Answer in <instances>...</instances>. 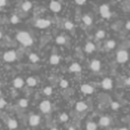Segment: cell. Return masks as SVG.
Returning a JSON list of instances; mask_svg holds the SVG:
<instances>
[{
  "label": "cell",
  "mask_w": 130,
  "mask_h": 130,
  "mask_svg": "<svg viewBox=\"0 0 130 130\" xmlns=\"http://www.w3.org/2000/svg\"><path fill=\"white\" fill-rule=\"evenodd\" d=\"M16 40L20 43H22L25 47H30L33 43V38L31 37V34L26 31H20L16 34Z\"/></svg>",
  "instance_id": "6da1fadb"
},
{
  "label": "cell",
  "mask_w": 130,
  "mask_h": 130,
  "mask_svg": "<svg viewBox=\"0 0 130 130\" xmlns=\"http://www.w3.org/2000/svg\"><path fill=\"white\" fill-rule=\"evenodd\" d=\"M128 59H129V54H128L127 50L121 49V50H119V52L117 53V62L118 63L124 64V63L128 62Z\"/></svg>",
  "instance_id": "7a4b0ae2"
},
{
  "label": "cell",
  "mask_w": 130,
  "mask_h": 130,
  "mask_svg": "<svg viewBox=\"0 0 130 130\" xmlns=\"http://www.w3.org/2000/svg\"><path fill=\"white\" fill-rule=\"evenodd\" d=\"M16 58H17V54L15 50H8L4 54V61L7 63H13L16 61Z\"/></svg>",
  "instance_id": "3957f363"
},
{
  "label": "cell",
  "mask_w": 130,
  "mask_h": 130,
  "mask_svg": "<svg viewBox=\"0 0 130 130\" xmlns=\"http://www.w3.org/2000/svg\"><path fill=\"white\" fill-rule=\"evenodd\" d=\"M50 24H52V22L49 20H46V18H38L36 21V26L39 29H47L50 26Z\"/></svg>",
  "instance_id": "277c9868"
},
{
  "label": "cell",
  "mask_w": 130,
  "mask_h": 130,
  "mask_svg": "<svg viewBox=\"0 0 130 130\" xmlns=\"http://www.w3.org/2000/svg\"><path fill=\"white\" fill-rule=\"evenodd\" d=\"M99 13H101L102 17L103 18H110L111 17V10H110V7H108V5H102L101 7H99Z\"/></svg>",
  "instance_id": "5b68a950"
},
{
  "label": "cell",
  "mask_w": 130,
  "mask_h": 130,
  "mask_svg": "<svg viewBox=\"0 0 130 130\" xmlns=\"http://www.w3.org/2000/svg\"><path fill=\"white\" fill-rule=\"evenodd\" d=\"M39 108H40V111L42 113H49L50 111H52V103H50L49 101H42L40 103V105H39Z\"/></svg>",
  "instance_id": "8992f818"
},
{
  "label": "cell",
  "mask_w": 130,
  "mask_h": 130,
  "mask_svg": "<svg viewBox=\"0 0 130 130\" xmlns=\"http://www.w3.org/2000/svg\"><path fill=\"white\" fill-rule=\"evenodd\" d=\"M40 121H41V118L38 114H31L29 118V124L31 127H38L40 124Z\"/></svg>",
  "instance_id": "52a82bcc"
},
{
  "label": "cell",
  "mask_w": 130,
  "mask_h": 130,
  "mask_svg": "<svg viewBox=\"0 0 130 130\" xmlns=\"http://www.w3.org/2000/svg\"><path fill=\"white\" fill-rule=\"evenodd\" d=\"M101 86H102V88H103V89H105V90L112 89V88H113V80L111 78H105L103 81H102Z\"/></svg>",
  "instance_id": "ba28073f"
},
{
  "label": "cell",
  "mask_w": 130,
  "mask_h": 130,
  "mask_svg": "<svg viewBox=\"0 0 130 130\" xmlns=\"http://www.w3.org/2000/svg\"><path fill=\"white\" fill-rule=\"evenodd\" d=\"M112 123V120H111L110 117H102L99 119V126L103 127V128H106V127L111 126Z\"/></svg>",
  "instance_id": "9c48e42d"
},
{
  "label": "cell",
  "mask_w": 130,
  "mask_h": 130,
  "mask_svg": "<svg viewBox=\"0 0 130 130\" xmlns=\"http://www.w3.org/2000/svg\"><path fill=\"white\" fill-rule=\"evenodd\" d=\"M49 8H50V10L54 11V13H58L62 9V5H61V2H58V1H52L49 4Z\"/></svg>",
  "instance_id": "30bf717a"
},
{
  "label": "cell",
  "mask_w": 130,
  "mask_h": 130,
  "mask_svg": "<svg viewBox=\"0 0 130 130\" xmlns=\"http://www.w3.org/2000/svg\"><path fill=\"white\" fill-rule=\"evenodd\" d=\"M95 49H96V46H95V43H92L91 41L86 42L85 47H83V50H85L87 54H91V53H94Z\"/></svg>",
  "instance_id": "8fae6325"
},
{
  "label": "cell",
  "mask_w": 130,
  "mask_h": 130,
  "mask_svg": "<svg viewBox=\"0 0 130 130\" xmlns=\"http://www.w3.org/2000/svg\"><path fill=\"white\" fill-rule=\"evenodd\" d=\"M101 67H102V64L98 59H92V61L90 62V69H91V71L98 72L99 70H101Z\"/></svg>",
  "instance_id": "7c38bea8"
},
{
  "label": "cell",
  "mask_w": 130,
  "mask_h": 130,
  "mask_svg": "<svg viewBox=\"0 0 130 130\" xmlns=\"http://www.w3.org/2000/svg\"><path fill=\"white\" fill-rule=\"evenodd\" d=\"M69 71L72 72V73H80L82 71V67L79 63H72L69 67Z\"/></svg>",
  "instance_id": "4fadbf2b"
},
{
  "label": "cell",
  "mask_w": 130,
  "mask_h": 130,
  "mask_svg": "<svg viewBox=\"0 0 130 130\" xmlns=\"http://www.w3.org/2000/svg\"><path fill=\"white\" fill-rule=\"evenodd\" d=\"M88 108L87 104L85 103V102H78V103L75 104V110L76 112H86Z\"/></svg>",
  "instance_id": "5bb4252c"
},
{
  "label": "cell",
  "mask_w": 130,
  "mask_h": 130,
  "mask_svg": "<svg viewBox=\"0 0 130 130\" xmlns=\"http://www.w3.org/2000/svg\"><path fill=\"white\" fill-rule=\"evenodd\" d=\"M81 91H82L83 94L90 95L95 91V89H94V87H91L90 85H82L81 86Z\"/></svg>",
  "instance_id": "9a60e30c"
},
{
  "label": "cell",
  "mask_w": 130,
  "mask_h": 130,
  "mask_svg": "<svg viewBox=\"0 0 130 130\" xmlns=\"http://www.w3.org/2000/svg\"><path fill=\"white\" fill-rule=\"evenodd\" d=\"M59 62H61V57L58 56L57 54H53L49 58V63L52 65H58Z\"/></svg>",
  "instance_id": "2e32d148"
},
{
  "label": "cell",
  "mask_w": 130,
  "mask_h": 130,
  "mask_svg": "<svg viewBox=\"0 0 130 130\" xmlns=\"http://www.w3.org/2000/svg\"><path fill=\"white\" fill-rule=\"evenodd\" d=\"M82 22L86 26H91L92 25V18L90 15H83L82 16Z\"/></svg>",
  "instance_id": "e0dca14e"
},
{
  "label": "cell",
  "mask_w": 130,
  "mask_h": 130,
  "mask_svg": "<svg viewBox=\"0 0 130 130\" xmlns=\"http://www.w3.org/2000/svg\"><path fill=\"white\" fill-rule=\"evenodd\" d=\"M24 80H23L22 78H16V79H14V81H13V86L15 88H22L23 86H24Z\"/></svg>",
  "instance_id": "ac0fdd59"
},
{
  "label": "cell",
  "mask_w": 130,
  "mask_h": 130,
  "mask_svg": "<svg viewBox=\"0 0 130 130\" xmlns=\"http://www.w3.org/2000/svg\"><path fill=\"white\" fill-rule=\"evenodd\" d=\"M7 127H8L10 130H14L18 127V123L15 119H9L8 121H7Z\"/></svg>",
  "instance_id": "d6986e66"
},
{
  "label": "cell",
  "mask_w": 130,
  "mask_h": 130,
  "mask_svg": "<svg viewBox=\"0 0 130 130\" xmlns=\"http://www.w3.org/2000/svg\"><path fill=\"white\" fill-rule=\"evenodd\" d=\"M26 85L30 86V87H34V86H37V83H38V81H37L36 78H33V76H29V78L26 79Z\"/></svg>",
  "instance_id": "ffe728a7"
},
{
  "label": "cell",
  "mask_w": 130,
  "mask_h": 130,
  "mask_svg": "<svg viewBox=\"0 0 130 130\" xmlns=\"http://www.w3.org/2000/svg\"><path fill=\"white\" fill-rule=\"evenodd\" d=\"M86 130H97V123L94 121H89L86 124Z\"/></svg>",
  "instance_id": "44dd1931"
},
{
  "label": "cell",
  "mask_w": 130,
  "mask_h": 130,
  "mask_svg": "<svg viewBox=\"0 0 130 130\" xmlns=\"http://www.w3.org/2000/svg\"><path fill=\"white\" fill-rule=\"evenodd\" d=\"M31 8H32V2H30V1H24L22 4V9L24 11H29V10H31Z\"/></svg>",
  "instance_id": "7402d4cb"
},
{
  "label": "cell",
  "mask_w": 130,
  "mask_h": 130,
  "mask_svg": "<svg viewBox=\"0 0 130 130\" xmlns=\"http://www.w3.org/2000/svg\"><path fill=\"white\" fill-rule=\"evenodd\" d=\"M105 31L104 30H98V31L96 32V34H95V37H96L97 40H102V39L105 38Z\"/></svg>",
  "instance_id": "603a6c76"
},
{
  "label": "cell",
  "mask_w": 130,
  "mask_h": 130,
  "mask_svg": "<svg viewBox=\"0 0 130 130\" xmlns=\"http://www.w3.org/2000/svg\"><path fill=\"white\" fill-rule=\"evenodd\" d=\"M29 59L32 62V63H38L40 58H39V56L36 54V53H31V54L29 55Z\"/></svg>",
  "instance_id": "cb8c5ba5"
},
{
  "label": "cell",
  "mask_w": 130,
  "mask_h": 130,
  "mask_svg": "<svg viewBox=\"0 0 130 130\" xmlns=\"http://www.w3.org/2000/svg\"><path fill=\"white\" fill-rule=\"evenodd\" d=\"M56 43L57 45H65L66 43V38L64 36H58L56 38Z\"/></svg>",
  "instance_id": "d4e9b609"
},
{
  "label": "cell",
  "mask_w": 130,
  "mask_h": 130,
  "mask_svg": "<svg viewBox=\"0 0 130 130\" xmlns=\"http://www.w3.org/2000/svg\"><path fill=\"white\" fill-rule=\"evenodd\" d=\"M105 46H106V48H107V49H113V48H115L117 43H115L114 40H107V41H106V43H105Z\"/></svg>",
  "instance_id": "484cf974"
},
{
  "label": "cell",
  "mask_w": 130,
  "mask_h": 130,
  "mask_svg": "<svg viewBox=\"0 0 130 130\" xmlns=\"http://www.w3.org/2000/svg\"><path fill=\"white\" fill-rule=\"evenodd\" d=\"M18 105L21 106L22 108H25V107H27V105H29V101L27 99H20V102H18Z\"/></svg>",
  "instance_id": "4316f807"
},
{
  "label": "cell",
  "mask_w": 130,
  "mask_h": 130,
  "mask_svg": "<svg viewBox=\"0 0 130 130\" xmlns=\"http://www.w3.org/2000/svg\"><path fill=\"white\" fill-rule=\"evenodd\" d=\"M43 94H45L46 96H50V95L53 94V88L52 87H46L45 89H43Z\"/></svg>",
  "instance_id": "83f0119b"
},
{
  "label": "cell",
  "mask_w": 130,
  "mask_h": 130,
  "mask_svg": "<svg viewBox=\"0 0 130 130\" xmlns=\"http://www.w3.org/2000/svg\"><path fill=\"white\" fill-rule=\"evenodd\" d=\"M64 27L66 30H72L74 27V25H73V23H72V22H70V21H66V22H65V24H64Z\"/></svg>",
  "instance_id": "f1b7e54d"
},
{
  "label": "cell",
  "mask_w": 130,
  "mask_h": 130,
  "mask_svg": "<svg viewBox=\"0 0 130 130\" xmlns=\"http://www.w3.org/2000/svg\"><path fill=\"white\" fill-rule=\"evenodd\" d=\"M111 108L114 111H118L120 108V104L118 103V102H112V103H111Z\"/></svg>",
  "instance_id": "f546056e"
},
{
  "label": "cell",
  "mask_w": 130,
  "mask_h": 130,
  "mask_svg": "<svg viewBox=\"0 0 130 130\" xmlns=\"http://www.w3.org/2000/svg\"><path fill=\"white\" fill-rule=\"evenodd\" d=\"M59 120H61V122H66L67 120H69V115H67L66 113H62V114L59 115Z\"/></svg>",
  "instance_id": "4dcf8cb0"
},
{
  "label": "cell",
  "mask_w": 130,
  "mask_h": 130,
  "mask_svg": "<svg viewBox=\"0 0 130 130\" xmlns=\"http://www.w3.org/2000/svg\"><path fill=\"white\" fill-rule=\"evenodd\" d=\"M10 22L13 23V24H16V23L20 22V18H18L17 15H13V16L10 17Z\"/></svg>",
  "instance_id": "1f68e13d"
},
{
  "label": "cell",
  "mask_w": 130,
  "mask_h": 130,
  "mask_svg": "<svg viewBox=\"0 0 130 130\" xmlns=\"http://www.w3.org/2000/svg\"><path fill=\"white\" fill-rule=\"evenodd\" d=\"M59 86H61L62 88H67V87H69V82H67L66 80H61V82H59Z\"/></svg>",
  "instance_id": "d6a6232c"
},
{
  "label": "cell",
  "mask_w": 130,
  "mask_h": 130,
  "mask_svg": "<svg viewBox=\"0 0 130 130\" xmlns=\"http://www.w3.org/2000/svg\"><path fill=\"white\" fill-rule=\"evenodd\" d=\"M5 106H6V101L2 99V98H0V108L5 107Z\"/></svg>",
  "instance_id": "836d02e7"
},
{
  "label": "cell",
  "mask_w": 130,
  "mask_h": 130,
  "mask_svg": "<svg viewBox=\"0 0 130 130\" xmlns=\"http://www.w3.org/2000/svg\"><path fill=\"white\" fill-rule=\"evenodd\" d=\"M75 4H76V5H79V6H81V5H85V4H86V1H85V0H76Z\"/></svg>",
  "instance_id": "e575fe53"
},
{
  "label": "cell",
  "mask_w": 130,
  "mask_h": 130,
  "mask_svg": "<svg viewBox=\"0 0 130 130\" xmlns=\"http://www.w3.org/2000/svg\"><path fill=\"white\" fill-rule=\"evenodd\" d=\"M7 5V1L6 0H0V7H4Z\"/></svg>",
  "instance_id": "d590c367"
},
{
  "label": "cell",
  "mask_w": 130,
  "mask_h": 130,
  "mask_svg": "<svg viewBox=\"0 0 130 130\" xmlns=\"http://www.w3.org/2000/svg\"><path fill=\"white\" fill-rule=\"evenodd\" d=\"M124 27H126L127 30H130V21H128V22L126 23V25H124Z\"/></svg>",
  "instance_id": "8d00e7d4"
},
{
  "label": "cell",
  "mask_w": 130,
  "mask_h": 130,
  "mask_svg": "<svg viewBox=\"0 0 130 130\" xmlns=\"http://www.w3.org/2000/svg\"><path fill=\"white\" fill-rule=\"evenodd\" d=\"M124 82H126V85L130 86V78H127V79H126V81H124Z\"/></svg>",
  "instance_id": "74e56055"
},
{
  "label": "cell",
  "mask_w": 130,
  "mask_h": 130,
  "mask_svg": "<svg viewBox=\"0 0 130 130\" xmlns=\"http://www.w3.org/2000/svg\"><path fill=\"white\" fill-rule=\"evenodd\" d=\"M69 130H75V129H74V127H70Z\"/></svg>",
  "instance_id": "f35d334b"
},
{
  "label": "cell",
  "mask_w": 130,
  "mask_h": 130,
  "mask_svg": "<svg viewBox=\"0 0 130 130\" xmlns=\"http://www.w3.org/2000/svg\"><path fill=\"white\" fill-rule=\"evenodd\" d=\"M119 130H128V128H120Z\"/></svg>",
  "instance_id": "ab89813d"
},
{
  "label": "cell",
  "mask_w": 130,
  "mask_h": 130,
  "mask_svg": "<svg viewBox=\"0 0 130 130\" xmlns=\"http://www.w3.org/2000/svg\"><path fill=\"white\" fill-rule=\"evenodd\" d=\"M0 39H2V32L0 31Z\"/></svg>",
  "instance_id": "60d3db41"
},
{
  "label": "cell",
  "mask_w": 130,
  "mask_h": 130,
  "mask_svg": "<svg viewBox=\"0 0 130 130\" xmlns=\"http://www.w3.org/2000/svg\"><path fill=\"white\" fill-rule=\"evenodd\" d=\"M50 130H58V129H57V128H56V127H54V128H52V129H50Z\"/></svg>",
  "instance_id": "b9f144b4"
},
{
  "label": "cell",
  "mask_w": 130,
  "mask_h": 130,
  "mask_svg": "<svg viewBox=\"0 0 130 130\" xmlns=\"http://www.w3.org/2000/svg\"><path fill=\"white\" fill-rule=\"evenodd\" d=\"M0 96H1V90H0Z\"/></svg>",
  "instance_id": "7bdbcfd3"
}]
</instances>
